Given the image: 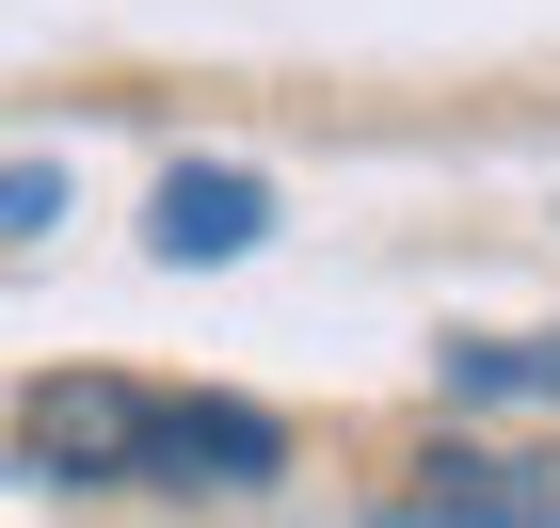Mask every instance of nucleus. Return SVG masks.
Returning <instances> with one entry per match:
<instances>
[{"instance_id": "2", "label": "nucleus", "mask_w": 560, "mask_h": 528, "mask_svg": "<svg viewBox=\"0 0 560 528\" xmlns=\"http://www.w3.org/2000/svg\"><path fill=\"white\" fill-rule=\"evenodd\" d=\"M257 481H289V416L272 400H161L144 496H257Z\"/></svg>"}, {"instance_id": "4", "label": "nucleus", "mask_w": 560, "mask_h": 528, "mask_svg": "<svg viewBox=\"0 0 560 528\" xmlns=\"http://www.w3.org/2000/svg\"><path fill=\"white\" fill-rule=\"evenodd\" d=\"M369 528H560V481H545V465H480V448H432V465H417V481H400Z\"/></svg>"}, {"instance_id": "5", "label": "nucleus", "mask_w": 560, "mask_h": 528, "mask_svg": "<svg viewBox=\"0 0 560 528\" xmlns=\"http://www.w3.org/2000/svg\"><path fill=\"white\" fill-rule=\"evenodd\" d=\"M432 385L465 416H528V400H560V337H432Z\"/></svg>"}, {"instance_id": "1", "label": "nucleus", "mask_w": 560, "mask_h": 528, "mask_svg": "<svg viewBox=\"0 0 560 528\" xmlns=\"http://www.w3.org/2000/svg\"><path fill=\"white\" fill-rule=\"evenodd\" d=\"M144 448H161V385H129V368H48L16 400V465L65 496H144Z\"/></svg>"}, {"instance_id": "3", "label": "nucleus", "mask_w": 560, "mask_h": 528, "mask_svg": "<svg viewBox=\"0 0 560 528\" xmlns=\"http://www.w3.org/2000/svg\"><path fill=\"white\" fill-rule=\"evenodd\" d=\"M257 240H272V176L257 161H176L144 192V257L161 272H241Z\"/></svg>"}, {"instance_id": "6", "label": "nucleus", "mask_w": 560, "mask_h": 528, "mask_svg": "<svg viewBox=\"0 0 560 528\" xmlns=\"http://www.w3.org/2000/svg\"><path fill=\"white\" fill-rule=\"evenodd\" d=\"M65 224V161H0V240H48Z\"/></svg>"}]
</instances>
